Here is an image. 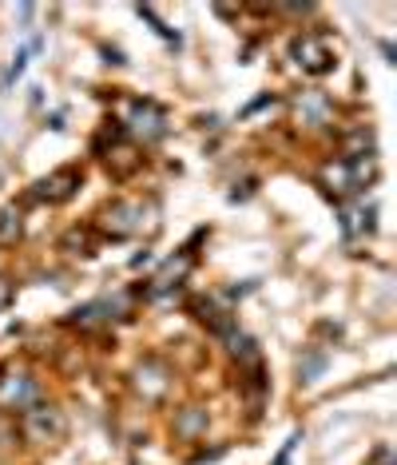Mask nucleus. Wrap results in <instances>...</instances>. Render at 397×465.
Returning <instances> with one entry per match:
<instances>
[{
    "label": "nucleus",
    "instance_id": "9",
    "mask_svg": "<svg viewBox=\"0 0 397 465\" xmlns=\"http://www.w3.org/2000/svg\"><path fill=\"white\" fill-rule=\"evenodd\" d=\"M187 271H191V255H183L179 262H175V259H171V262H167V267H163L160 274H155L151 291H167V287H175V282H179V279H183V274H187Z\"/></svg>",
    "mask_w": 397,
    "mask_h": 465
},
{
    "label": "nucleus",
    "instance_id": "3",
    "mask_svg": "<svg viewBox=\"0 0 397 465\" xmlns=\"http://www.w3.org/2000/svg\"><path fill=\"white\" fill-rule=\"evenodd\" d=\"M36 398H40V390L24 370H5V374H0V410L24 414L28 406H36Z\"/></svg>",
    "mask_w": 397,
    "mask_h": 465
},
{
    "label": "nucleus",
    "instance_id": "10",
    "mask_svg": "<svg viewBox=\"0 0 397 465\" xmlns=\"http://www.w3.org/2000/svg\"><path fill=\"white\" fill-rule=\"evenodd\" d=\"M198 430H207V410H187L175 421V433H183V438H198Z\"/></svg>",
    "mask_w": 397,
    "mask_h": 465
},
{
    "label": "nucleus",
    "instance_id": "4",
    "mask_svg": "<svg viewBox=\"0 0 397 465\" xmlns=\"http://www.w3.org/2000/svg\"><path fill=\"white\" fill-rule=\"evenodd\" d=\"M295 64L310 76H326L334 68V45L326 36H302L295 40Z\"/></svg>",
    "mask_w": 397,
    "mask_h": 465
},
{
    "label": "nucleus",
    "instance_id": "5",
    "mask_svg": "<svg viewBox=\"0 0 397 465\" xmlns=\"http://www.w3.org/2000/svg\"><path fill=\"white\" fill-rule=\"evenodd\" d=\"M143 207L140 199H120V203H111L103 211V227H108V235L116 239H128V235H140L143 231Z\"/></svg>",
    "mask_w": 397,
    "mask_h": 465
},
{
    "label": "nucleus",
    "instance_id": "13",
    "mask_svg": "<svg viewBox=\"0 0 397 465\" xmlns=\"http://www.w3.org/2000/svg\"><path fill=\"white\" fill-rule=\"evenodd\" d=\"M24 64H28V52H16L13 68H8V84H13V80H20V72H24Z\"/></svg>",
    "mask_w": 397,
    "mask_h": 465
},
{
    "label": "nucleus",
    "instance_id": "12",
    "mask_svg": "<svg viewBox=\"0 0 397 465\" xmlns=\"http://www.w3.org/2000/svg\"><path fill=\"white\" fill-rule=\"evenodd\" d=\"M322 366H326V354H310L306 362H298V374H302V378H315Z\"/></svg>",
    "mask_w": 397,
    "mask_h": 465
},
{
    "label": "nucleus",
    "instance_id": "8",
    "mask_svg": "<svg viewBox=\"0 0 397 465\" xmlns=\"http://www.w3.org/2000/svg\"><path fill=\"white\" fill-rule=\"evenodd\" d=\"M20 235H24V215H20V207H5L0 211V251L5 247H16Z\"/></svg>",
    "mask_w": 397,
    "mask_h": 465
},
{
    "label": "nucleus",
    "instance_id": "11",
    "mask_svg": "<svg viewBox=\"0 0 397 465\" xmlns=\"http://www.w3.org/2000/svg\"><path fill=\"white\" fill-rule=\"evenodd\" d=\"M13 302H16V282L8 279V274H0V314H5Z\"/></svg>",
    "mask_w": 397,
    "mask_h": 465
},
{
    "label": "nucleus",
    "instance_id": "2",
    "mask_svg": "<svg viewBox=\"0 0 397 465\" xmlns=\"http://www.w3.org/2000/svg\"><path fill=\"white\" fill-rule=\"evenodd\" d=\"M120 112L128 115V120H123V128L135 132V135H143V140H160V135L167 132V115H163L160 104H151V100L120 104Z\"/></svg>",
    "mask_w": 397,
    "mask_h": 465
},
{
    "label": "nucleus",
    "instance_id": "7",
    "mask_svg": "<svg viewBox=\"0 0 397 465\" xmlns=\"http://www.w3.org/2000/svg\"><path fill=\"white\" fill-rule=\"evenodd\" d=\"M135 386H140V394L148 401H160L167 394V386H171V370H167L160 358H148V362L135 370Z\"/></svg>",
    "mask_w": 397,
    "mask_h": 465
},
{
    "label": "nucleus",
    "instance_id": "1",
    "mask_svg": "<svg viewBox=\"0 0 397 465\" xmlns=\"http://www.w3.org/2000/svg\"><path fill=\"white\" fill-rule=\"evenodd\" d=\"M20 426H24V438L28 441H60L68 433L64 414H60L56 406H44V401L28 406L24 414H20Z\"/></svg>",
    "mask_w": 397,
    "mask_h": 465
},
{
    "label": "nucleus",
    "instance_id": "6",
    "mask_svg": "<svg viewBox=\"0 0 397 465\" xmlns=\"http://www.w3.org/2000/svg\"><path fill=\"white\" fill-rule=\"evenodd\" d=\"M80 179H83V175L76 172V167H60V172H52L48 179H40L33 199H44V203H64V199L76 195Z\"/></svg>",
    "mask_w": 397,
    "mask_h": 465
}]
</instances>
